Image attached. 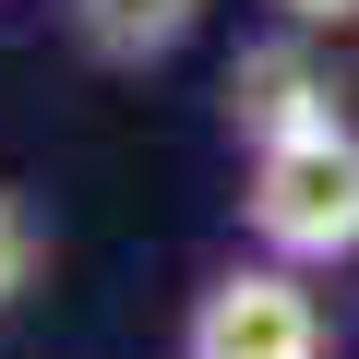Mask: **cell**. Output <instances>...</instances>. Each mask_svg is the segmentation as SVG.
<instances>
[{"mask_svg":"<svg viewBox=\"0 0 359 359\" xmlns=\"http://www.w3.org/2000/svg\"><path fill=\"white\" fill-rule=\"evenodd\" d=\"M240 228H252V252H287V264H311V276L359 264V120L252 144V168H240Z\"/></svg>","mask_w":359,"mask_h":359,"instance_id":"1","label":"cell"},{"mask_svg":"<svg viewBox=\"0 0 359 359\" xmlns=\"http://www.w3.org/2000/svg\"><path fill=\"white\" fill-rule=\"evenodd\" d=\"M180 359H335L323 287L287 252H240L180 299Z\"/></svg>","mask_w":359,"mask_h":359,"instance_id":"2","label":"cell"},{"mask_svg":"<svg viewBox=\"0 0 359 359\" xmlns=\"http://www.w3.org/2000/svg\"><path fill=\"white\" fill-rule=\"evenodd\" d=\"M323 48H335V36H311V25H276V36H252V48L228 60L216 108H228L240 156H252V144H287V132H323V120H347V96H335V60H323Z\"/></svg>","mask_w":359,"mask_h":359,"instance_id":"3","label":"cell"},{"mask_svg":"<svg viewBox=\"0 0 359 359\" xmlns=\"http://www.w3.org/2000/svg\"><path fill=\"white\" fill-rule=\"evenodd\" d=\"M60 36L96 72H168L204 36V0H60Z\"/></svg>","mask_w":359,"mask_h":359,"instance_id":"4","label":"cell"},{"mask_svg":"<svg viewBox=\"0 0 359 359\" xmlns=\"http://www.w3.org/2000/svg\"><path fill=\"white\" fill-rule=\"evenodd\" d=\"M48 252H60V228H48V204L25 192V180H0V323H13V311L36 299V276H48Z\"/></svg>","mask_w":359,"mask_h":359,"instance_id":"5","label":"cell"},{"mask_svg":"<svg viewBox=\"0 0 359 359\" xmlns=\"http://www.w3.org/2000/svg\"><path fill=\"white\" fill-rule=\"evenodd\" d=\"M276 25H311V36H359V0H264Z\"/></svg>","mask_w":359,"mask_h":359,"instance_id":"6","label":"cell"}]
</instances>
